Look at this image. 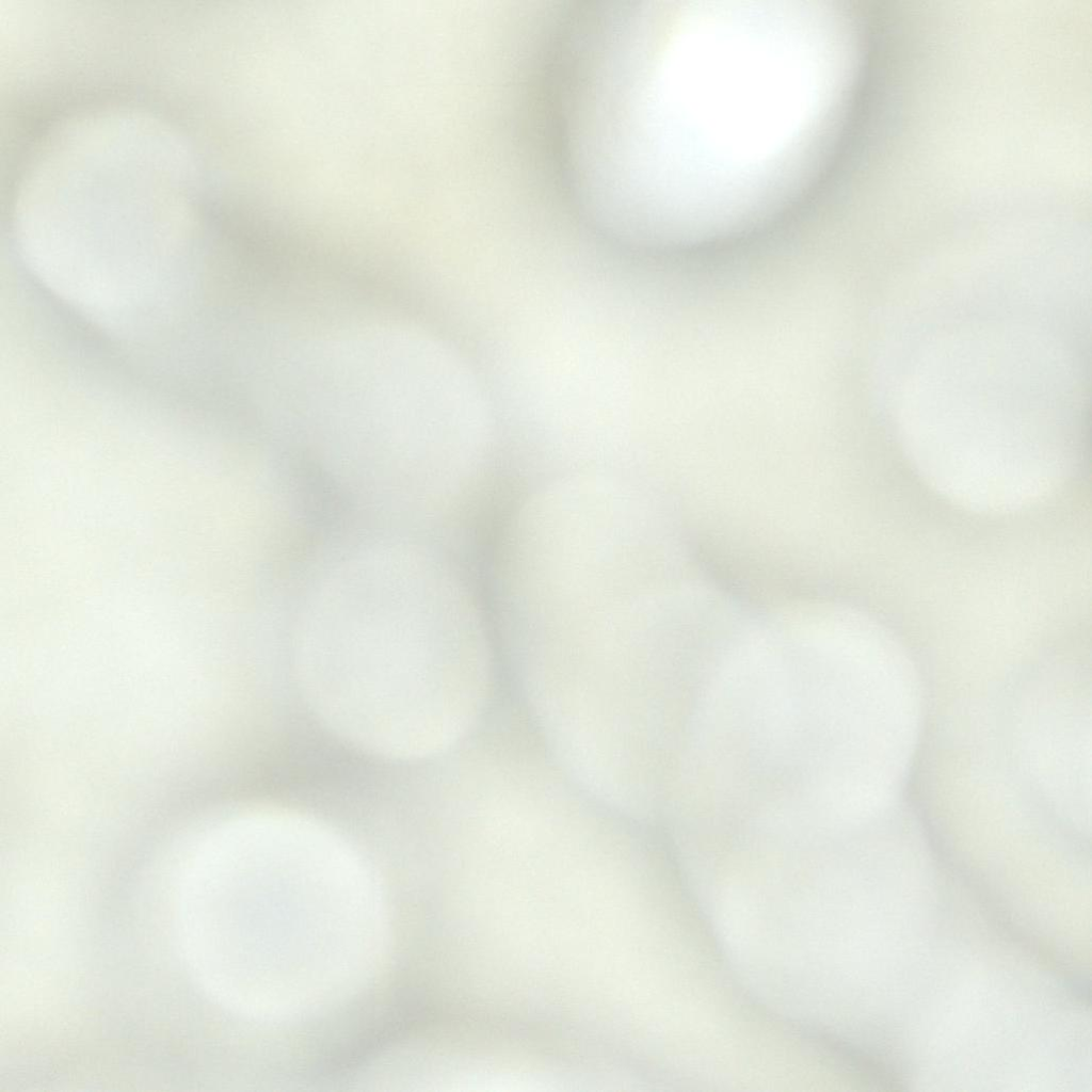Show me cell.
<instances>
[{
  "instance_id": "obj_1",
  "label": "cell",
  "mask_w": 1092,
  "mask_h": 1092,
  "mask_svg": "<svg viewBox=\"0 0 1092 1092\" xmlns=\"http://www.w3.org/2000/svg\"><path fill=\"white\" fill-rule=\"evenodd\" d=\"M423 1016V1003L415 994L406 992L397 996L360 1031L325 1056L318 1073L335 1076L360 1066L406 1037Z\"/></svg>"
}]
</instances>
